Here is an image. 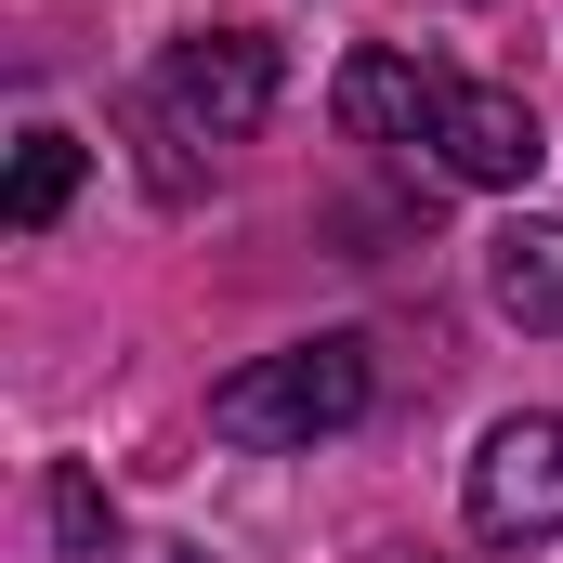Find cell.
<instances>
[{
	"label": "cell",
	"instance_id": "6da1fadb",
	"mask_svg": "<svg viewBox=\"0 0 563 563\" xmlns=\"http://www.w3.org/2000/svg\"><path fill=\"white\" fill-rule=\"evenodd\" d=\"M367 407H380V367H367L354 328H314V341H288V354H250L236 380H210V432L250 445V459H301V445L354 432Z\"/></svg>",
	"mask_w": 563,
	"mask_h": 563
},
{
	"label": "cell",
	"instance_id": "7a4b0ae2",
	"mask_svg": "<svg viewBox=\"0 0 563 563\" xmlns=\"http://www.w3.org/2000/svg\"><path fill=\"white\" fill-rule=\"evenodd\" d=\"M276 92H288V66H276L263 26H197V40H170L157 79H144L157 132H184V144H250L276 119Z\"/></svg>",
	"mask_w": 563,
	"mask_h": 563
},
{
	"label": "cell",
	"instance_id": "3957f363",
	"mask_svg": "<svg viewBox=\"0 0 563 563\" xmlns=\"http://www.w3.org/2000/svg\"><path fill=\"white\" fill-rule=\"evenodd\" d=\"M472 538H498V551L563 538V407H511L472 445Z\"/></svg>",
	"mask_w": 563,
	"mask_h": 563
},
{
	"label": "cell",
	"instance_id": "277c9868",
	"mask_svg": "<svg viewBox=\"0 0 563 563\" xmlns=\"http://www.w3.org/2000/svg\"><path fill=\"white\" fill-rule=\"evenodd\" d=\"M538 106L525 92H498V79H445V119H432V170L445 184H485V197H511V184H538Z\"/></svg>",
	"mask_w": 563,
	"mask_h": 563
},
{
	"label": "cell",
	"instance_id": "5b68a950",
	"mask_svg": "<svg viewBox=\"0 0 563 563\" xmlns=\"http://www.w3.org/2000/svg\"><path fill=\"white\" fill-rule=\"evenodd\" d=\"M328 106H341L354 144H407V157H420L432 119H445V66H420V53H341Z\"/></svg>",
	"mask_w": 563,
	"mask_h": 563
},
{
	"label": "cell",
	"instance_id": "8992f818",
	"mask_svg": "<svg viewBox=\"0 0 563 563\" xmlns=\"http://www.w3.org/2000/svg\"><path fill=\"white\" fill-rule=\"evenodd\" d=\"M485 288H498L511 328H538V341L563 328V223H551V210H525V223L485 236Z\"/></svg>",
	"mask_w": 563,
	"mask_h": 563
},
{
	"label": "cell",
	"instance_id": "52a82bcc",
	"mask_svg": "<svg viewBox=\"0 0 563 563\" xmlns=\"http://www.w3.org/2000/svg\"><path fill=\"white\" fill-rule=\"evenodd\" d=\"M66 197H79V132H53V119H40V132H13V184H0L13 236H40Z\"/></svg>",
	"mask_w": 563,
	"mask_h": 563
},
{
	"label": "cell",
	"instance_id": "ba28073f",
	"mask_svg": "<svg viewBox=\"0 0 563 563\" xmlns=\"http://www.w3.org/2000/svg\"><path fill=\"white\" fill-rule=\"evenodd\" d=\"M53 538H66V551H119V511H106L92 472H53Z\"/></svg>",
	"mask_w": 563,
	"mask_h": 563
}]
</instances>
